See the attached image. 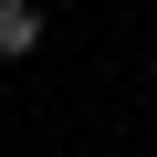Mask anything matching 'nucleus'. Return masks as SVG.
<instances>
[{
    "label": "nucleus",
    "instance_id": "1",
    "mask_svg": "<svg viewBox=\"0 0 157 157\" xmlns=\"http://www.w3.org/2000/svg\"><path fill=\"white\" fill-rule=\"evenodd\" d=\"M42 52V11L32 0H0V63H32Z\"/></svg>",
    "mask_w": 157,
    "mask_h": 157
}]
</instances>
